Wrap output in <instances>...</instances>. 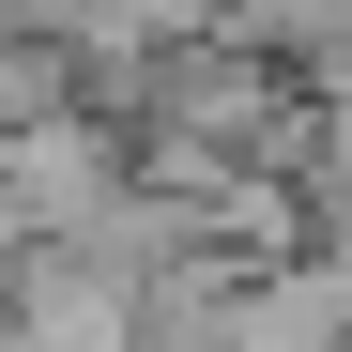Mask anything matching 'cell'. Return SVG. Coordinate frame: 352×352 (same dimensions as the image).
Instances as JSON below:
<instances>
[{"label":"cell","instance_id":"obj_1","mask_svg":"<svg viewBox=\"0 0 352 352\" xmlns=\"http://www.w3.org/2000/svg\"><path fill=\"white\" fill-rule=\"evenodd\" d=\"M307 184H322V199H352V92H337V107H307Z\"/></svg>","mask_w":352,"mask_h":352}]
</instances>
